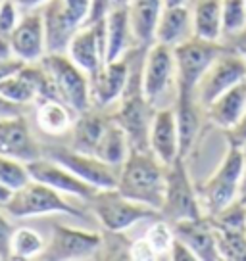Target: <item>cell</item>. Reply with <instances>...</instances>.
I'll return each mask as SVG.
<instances>
[{
  "mask_svg": "<svg viewBox=\"0 0 246 261\" xmlns=\"http://www.w3.org/2000/svg\"><path fill=\"white\" fill-rule=\"evenodd\" d=\"M167 165L150 150H131L117 171V190L139 204L160 212L165 194Z\"/></svg>",
  "mask_w": 246,
  "mask_h": 261,
  "instance_id": "6da1fadb",
  "label": "cell"
},
{
  "mask_svg": "<svg viewBox=\"0 0 246 261\" xmlns=\"http://www.w3.org/2000/svg\"><path fill=\"white\" fill-rule=\"evenodd\" d=\"M160 215L169 223L183 219H196L202 217V205L196 192V185L190 180L185 158H177L167 165L165 175V194Z\"/></svg>",
  "mask_w": 246,
  "mask_h": 261,
  "instance_id": "ba28073f",
  "label": "cell"
},
{
  "mask_svg": "<svg viewBox=\"0 0 246 261\" xmlns=\"http://www.w3.org/2000/svg\"><path fill=\"white\" fill-rule=\"evenodd\" d=\"M204 114L217 129L229 130L231 127H235L246 114V79L215 98L204 110Z\"/></svg>",
  "mask_w": 246,
  "mask_h": 261,
  "instance_id": "ffe728a7",
  "label": "cell"
},
{
  "mask_svg": "<svg viewBox=\"0 0 246 261\" xmlns=\"http://www.w3.org/2000/svg\"><path fill=\"white\" fill-rule=\"evenodd\" d=\"M244 4H246V0H244Z\"/></svg>",
  "mask_w": 246,
  "mask_h": 261,
  "instance_id": "f6af8a7d",
  "label": "cell"
},
{
  "mask_svg": "<svg viewBox=\"0 0 246 261\" xmlns=\"http://www.w3.org/2000/svg\"><path fill=\"white\" fill-rule=\"evenodd\" d=\"M242 152V185H240V194L246 196V146L240 148Z\"/></svg>",
  "mask_w": 246,
  "mask_h": 261,
  "instance_id": "60d3db41",
  "label": "cell"
},
{
  "mask_svg": "<svg viewBox=\"0 0 246 261\" xmlns=\"http://www.w3.org/2000/svg\"><path fill=\"white\" fill-rule=\"evenodd\" d=\"M104 240L99 232L54 225L39 259L44 261H85L99 255Z\"/></svg>",
  "mask_w": 246,
  "mask_h": 261,
  "instance_id": "8fae6325",
  "label": "cell"
},
{
  "mask_svg": "<svg viewBox=\"0 0 246 261\" xmlns=\"http://www.w3.org/2000/svg\"><path fill=\"white\" fill-rule=\"evenodd\" d=\"M183 4H187V0H164L165 8H171V6H183Z\"/></svg>",
  "mask_w": 246,
  "mask_h": 261,
  "instance_id": "b9f144b4",
  "label": "cell"
},
{
  "mask_svg": "<svg viewBox=\"0 0 246 261\" xmlns=\"http://www.w3.org/2000/svg\"><path fill=\"white\" fill-rule=\"evenodd\" d=\"M0 2H2V0H0Z\"/></svg>",
  "mask_w": 246,
  "mask_h": 261,
  "instance_id": "bcb514c9",
  "label": "cell"
},
{
  "mask_svg": "<svg viewBox=\"0 0 246 261\" xmlns=\"http://www.w3.org/2000/svg\"><path fill=\"white\" fill-rule=\"evenodd\" d=\"M46 240L29 227L14 228L10 238V259H39Z\"/></svg>",
  "mask_w": 246,
  "mask_h": 261,
  "instance_id": "83f0119b",
  "label": "cell"
},
{
  "mask_svg": "<svg viewBox=\"0 0 246 261\" xmlns=\"http://www.w3.org/2000/svg\"><path fill=\"white\" fill-rule=\"evenodd\" d=\"M87 204L96 221L110 234H119L137 223L162 217L160 212L127 198L117 188L96 190V194L92 196Z\"/></svg>",
  "mask_w": 246,
  "mask_h": 261,
  "instance_id": "277c9868",
  "label": "cell"
},
{
  "mask_svg": "<svg viewBox=\"0 0 246 261\" xmlns=\"http://www.w3.org/2000/svg\"><path fill=\"white\" fill-rule=\"evenodd\" d=\"M14 228L8 223V219L0 213V259H10V238Z\"/></svg>",
  "mask_w": 246,
  "mask_h": 261,
  "instance_id": "836d02e7",
  "label": "cell"
},
{
  "mask_svg": "<svg viewBox=\"0 0 246 261\" xmlns=\"http://www.w3.org/2000/svg\"><path fill=\"white\" fill-rule=\"evenodd\" d=\"M41 65L48 75L58 100L67 104L77 115L92 108L89 75L77 67L66 52L46 54L41 60Z\"/></svg>",
  "mask_w": 246,
  "mask_h": 261,
  "instance_id": "5b68a950",
  "label": "cell"
},
{
  "mask_svg": "<svg viewBox=\"0 0 246 261\" xmlns=\"http://www.w3.org/2000/svg\"><path fill=\"white\" fill-rule=\"evenodd\" d=\"M129 0H112V8H125Z\"/></svg>",
  "mask_w": 246,
  "mask_h": 261,
  "instance_id": "7bdbcfd3",
  "label": "cell"
},
{
  "mask_svg": "<svg viewBox=\"0 0 246 261\" xmlns=\"http://www.w3.org/2000/svg\"><path fill=\"white\" fill-rule=\"evenodd\" d=\"M173 234L179 238L183 244L190 248V252L196 255V261H217V242H215V228L208 215L196 219H183L171 223Z\"/></svg>",
  "mask_w": 246,
  "mask_h": 261,
  "instance_id": "ac0fdd59",
  "label": "cell"
},
{
  "mask_svg": "<svg viewBox=\"0 0 246 261\" xmlns=\"http://www.w3.org/2000/svg\"><path fill=\"white\" fill-rule=\"evenodd\" d=\"M75 112L58 98H46L37 102V125L50 137H60L71 130Z\"/></svg>",
  "mask_w": 246,
  "mask_h": 261,
  "instance_id": "d4e9b609",
  "label": "cell"
},
{
  "mask_svg": "<svg viewBox=\"0 0 246 261\" xmlns=\"http://www.w3.org/2000/svg\"><path fill=\"white\" fill-rule=\"evenodd\" d=\"M137 46L131 29L127 8H112L106 16V56L104 62H114L123 58Z\"/></svg>",
  "mask_w": 246,
  "mask_h": 261,
  "instance_id": "603a6c76",
  "label": "cell"
},
{
  "mask_svg": "<svg viewBox=\"0 0 246 261\" xmlns=\"http://www.w3.org/2000/svg\"><path fill=\"white\" fill-rule=\"evenodd\" d=\"M190 14L194 37L202 41H222V0H196Z\"/></svg>",
  "mask_w": 246,
  "mask_h": 261,
  "instance_id": "484cf974",
  "label": "cell"
},
{
  "mask_svg": "<svg viewBox=\"0 0 246 261\" xmlns=\"http://www.w3.org/2000/svg\"><path fill=\"white\" fill-rule=\"evenodd\" d=\"M14 188H10L8 185H4V182H0V210H4L8 202L12 200V196H14Z\"/></svg>",
  "mask_w": 246,
  "mask_h": 261,
  "instance_id": "f35d334b",
  "label": "cell"
},
{
  "mask_svg": "<svg viewBox=\"0 0 246 261\" xmlns=\"http://www.w3.org/2000/svg\"><path fill=\"white\" fill-rule=\"evenodd\" d=\"M108 121L110 117L92 112V108L79 114L71 127V146L69 148H73L77 152H85V154H94V148L99 144Z\"/></svg>",
  "mask_w": 246,
  "mask_h": 261,
  "instance_id": "cb8c5ba5",
  "label": "cell"
},
{
  "mask_svg": "<svg viewBox=\"0 0 246 261\" xmlns=\"http://www.w3.org/2000/svg\"><path fill=\"white\" fill-rule=\"evenodd\" d=\"M21 65H23V62H19L17 58H0V81L8 75L16 73Z\"/></svg>",
  "mask_w": 246,
  "mask_h": 261,
  "instance_id": "8d00e7d4",
  "label": "cell"
},
{
  "mask_svg": "<svg viewBox=\"0 0 246 261\" xmlns=\"http://www.w3.org/2000/svg\"><path fill=\"white\" fill-rule=\"evenodd\" d=\"M227 48L222 41H202L190 37L189 41L175 46V64H177V94L175 100L198 102V85L202 81L213 60ZM200 104V102H198ZM202 106V104H200Z\"/></svg>",
  "mask_w": 246,
  "mask_h": 261,
  "instance_id": "7a4b0ae2",
  "label": "cell"
},
{
  "mask_svg": "<svg viewBox=\"0 0 246 261\" xmlns=\"http://www.w3.org/2000/svg\"><path fill=\"white\" fill-rule=\"evenodd\" d=\"M223 135H225V140H227V146H246V114L240 117V121L235 127H231L229 130H223Z\"/></svg>",
  "mask_w": 246,
  "mask_h": 261,
  "instance_id": "d6a6232c",
  "label": "cell"
},
{
  "mask_svg": "<svg viewBox=\"0 0 246 261\" xmlns=\"http://www.w3.org/2000/svg\"><path fill=\"white\" fill-rule=\"evenodd\" d=\"M27 167H29V173H31V179L33 180H39L42 185L54 188L60 194L79 198L83 202H89L90 198L96 194V190H99V188L90 187L89 182L81 180L77 175H73L62 163L54 162V160H50L46 155L29 162Z\"/></svg>",
  "mask_w": 246,
  "mask_h": 261,
  "instance_id": "5bb4252c",
  "label": "cell"
},
{
  "mask_svg": "<svg viewBox=\"0 0 246 261\" xmlns=\"http://www.w3.org/2000/svg\"><path fill=\"white\" fill-rule=\"evenodd\" d=\"M169 259L173 261H196V255L190 252L187 244H183L179 238H175L171 244V252H169Z\"/></svg>",
  "mask_w": 246,
  "mask_h": 261,
  "instance_id": "e575fe53",
  "label": "cell"
},
{
  "mask_svg": "<svg viewBox=\"0 0 246 261\" xmlns=\"http://www.w3.org/2000/svg\"><path fill=\"white\" fill-rule=\"evenodd\" d=\"M66 54L77 67L89 75V79L99 73L100 67L106 64V17L96 23L79 27L67 44Z\"/></svg>",
  "mask_w": 246,
  "mask_h": 261,
  "instance_id": "4fadbf2b",
  "label": "cell"
},
{
  "mask_svg": "<svg viewBox=\"0 0 246 261\" xmlns=\"http://www.w3.org/2000/svg\"><path fill=\"white\" fill-rule=\"evenodd\" d=\"M144 244L148 246V250L152 253L154 259H169V252H171V244L175 240L173 234V227L169 221H165L164 217L150 221V227L144 232Z\"/></svg>",
  "mask_w": 246,
  "mask_h": 261,
  "instance_id": "f1b7e54d",
  "label": "cell"
},
{
  "mask_svg": "<svg viewBox=\"0 0 246 261\" xmlns=\"http://www.w3.org/2000/svg\"><path fill=\"white\" fill-rule=\"evenodd\" d=\"M131 21L135 41L139 46L148 48L154 42L158 19L164 12V0H129L125 6Z\"/></svg>",
  "mask_w": 246,
  "mask_h": 261,
  "instance_id": "7402d4cb",
  "label": "cell"
},
{
  "mask_svg": "<svg viewBox=\"0 0 246 261\" xmlns=\"http://www.w3.org/2000/svg\"><path fill=\"white\" fill-rule=\"evenodd\" d=\"M240 52H242V54H244V56H246V50H240Z\"/></svg>",
  "mask_w": 246,
  "mask_h": 261,
  "instance_id": "ee69618b",
  "label": "cell"
},
{
  "mask_svg": "<svg viewBox=\"0 0 246 261\" xmlns=\"http://www.w3.org/2000/svg\"><path fill=\"white\" fill-rule=\"evenodd\" d=\"M190 37H194V33H192V14L187 8V4L164 8L162 16L158 19L154 42H162L165 46L175 48L181 42L189 41Z\"/></svg>",
  "mask_w": 246,
  "mask_h": 261,
  "instance_id": "44dd1931",
  "label": "cell"
},
{
  "mask_svg": "<svg viewBox=\"0 0 246 261\" xmlns=\"http://www.w3.org/2000/svg\"><path fill=\"white\" fill-rule=\"evenodd\" d=\"M4 210L16 219L41 217V215H50V213H64V215L85 219V213L69 204L66 196L33 179L21 188H17Z\"/></svg>",
  "mask_w": 246,
  "mask_h": 261,
  "instance_id": "52a82bcc",
  "label": "cell"
},
{
  "mask_svg": "<svg viewBox=\"0 0 246 261\" xmlns=\"http://www.w3.org/2000/svg\"><path fill=\"white\" fill-rule=\"evenodd\" d=\"M29 180H31V173H29L27 163L8 158V155H0V182L17 190Z\"/></svg>",
  "mask_w": 246,
  "mask_h": 261,
  "instance_id": "1f68e13d",
  "label": "cell"
},
{
  "mask_svg": "<svg viewBox=\"0 0 246 261\" xmlns=\"http://www.w3.org/2000/svg\"><path fill=\"white\" fill-rule=\"evenodd\" d=\"M242 185V152L240 148L227 146L217 169L196 185L200 205L204 215H213L240 198Z\"/></svg>",
  "mask_w": 246,
  "mask_h": 261,
  "instance_id": "3957f363",
  "label": "cell"
},
{
  "mask_svg": "<svg viewBox=\"0 0 246 261\" xmlns=\"http://www.w3.org/2000/svg\"><path fill=\"white\" fill-rule=\"evenodd\" d=\"M219 257L227 261H246V230H215Z\"/></svg>",
  "mask_w": 246,
  "mask_h": 261,
  "instance_id": "f546056e",
  "label": "cell"
},
{
  "mask_svg": "<svg viewBox=\"0 0 246 261\" xmlns=\"http://www.w3.org/2000/svg\"><path fill=\"white\" fill-rule=\"evenodd\" d=\"M0 155H8L25 163L42 158L41 146L35 140L23 114L0 119Z\"/></svg>",
  "mask_w": 246,
  "mask_h": 261,
  "instance_id": "e0dca14e",
  "label": "cell"
},
{
  "mask_svg": "<svg viewBox=\"0 0 246 261\" xmlns=\"http://www.w3.org/2000/svg\"><path fill=\"white\" fill-rule=\"evenodd\" d=\"M19 114H23V106H19V104H16V102H12V100H8V98H4L0 94V119Z\"/></svg>",
  "mask_w": 246,
  "mask_h": 261,
  "instance_id": "d590c367",
  "label": "cell"
},
{
  "mask_svg": "<svg viewBox=\"0 0 246 261\" xmlns=\"http://www.w3.org/2000/svg\"><path fill=\"white\" fill-rule=\"evenodd\" d=\"M231 46H235L237 50H246V27L238 33L237 37H233V44Z\"/></svg>",
  "mask_w": 246,
  "mask_h": 261,
  "instance_id": "ab89813d",
  "label": "cell"
},
{
  "mask_svg": "<svg viewBox=\"0 0 246 261\" xmlns=\"http://www.w3.org/2000/svg\"><path fill=\"white\" fill-rule=\"evenodd\" d=\"M129 154H131V144H129L125 130L110 117L106 129H104L99 144L94 148V155L100 158L102 162H106L108 165L119 169L123 162L129 158Z\"/></svg>",
  "mask_w": 246,
  "mask_h": 261,
  "instance_id": "4316f807",
  "label": "cell"
},
{
  "mask_svg": "<svg viewBox=\"0 0 246 261\" xmlns=\"http://www.w3.org/2000/svg\"><path fill=\"white\" fill-rule=\"evenodd\" d=\"M131 50L119 60L106 62L99 69V73L90 77V100L94 108L102 110L121 98L131 75Z\"/></svg>",
  "mask_w": 246,
  "mask_h": 261,
  "instance_id": "2e32d148",
  "label": "cell"
},
{
  "mask_svg": "<svg viewBox=\"0 0 246 261\" xmlns=\"http://www.w3.org/2000/svg\"><path fill=\"white\" fill-rule=\"evenodd\" d=\"M246 79V56L235 46L227 44L219 56L208 67L202 81L198 85V102L202 108H208L225 90L238 85Z\"/></svg>",
  "mask_w": 246,
  "mask_h": 261,
  "instance_id": "30bf717a",
  "label": "cell"
},
{
  "mask_svg": "<svg viewBox=\"0 0 246 261\" xmlns=\"http://www.w3.org/2000/svg\"><path fill=\"white\" fill-rule=\"evenodd\" d=\"M140 85L146 100L156 110L160 108V102L167 98L169 90L177 94V64L171 46L152 42L144 50Z\"/></svg>",
  "mask_w": 246,
  "mask_h": 261,
  "instance_id": "9c48e42d",
  "label": "cell"
},
{
  "mask_svg": "<svg viewBox=\"0 0 246 261\" xmlns=\"http://www.w3.org/2000/svg\"><path fill=\"white\" fill-rule=\"evenodd\" d=\"M46 2L48 0H14V4H16L17 8L25 10V12H33L37 8H42Z\"/></svg>",
  "mask_w": 246,
  "mask_h": 261,
  "instance_id": "74e56055",
  "label": "cell"
},
{
  "mask_svg": "<svg viewBox=\"0 0 246 261\" xmlns=\"http://www.w3.org/2000/svg\"><path fill=\"white\" fill-rule=\"evenodd\" d=\"M90 0H48L42 6L46 54L66 52L75 31L87 23Z\"/></svg>",
  "mask_w": 246,
  "mask_h": 261,
  "instance_id": "8992f818",
  "label": "cell"
},
{
  "mask_svg": "<svg viewBox=\"0 0 246 261\" xmlns=\"http://www.w3.org/2000/svg\"><path fill=\"white\" fill-rule=\"evenodd\" d=\"M12 56L23 64H37L46 56V35L41 12H27L19 17L17 25L10 35Z\"/></svg>",
  "mask_w": 246,
  "mask_h": 261,
  "instance_id": "9a60e30c",
  "label": "cell"
},
{
  "mask_svg": "<svg viewBox=\"0 0 246 261\" xmlns=\"http://www.w3.org/2000/svg\"><path fill=\"white\" fill-rule=\"evenodd\" d=\"M148 148L164 165L173 163L179 154V129H177V117L173 108H158L150 135H148Z\"/></svg>",
  "mask_w": 246,
  "mask_h": 261,
  "instance_id": "d6986e66",
  "label": "cell"
},
{
  "mask_svg": "<svg viewBox=\"0 0 246 261\" xmlns=\"http://www.w3.org/2000/svg\"><path fill=\"white\" fill-rule=\"evenodd\" d=\"M222 23L223 37H237L246 27L244 0H222Z\"/></svg>",
  "mask_w": 246,
  "mask_h": 261,
  "instance_id": "4dcf8cb0",
  "label": "cell"
},
{
  "mask_svg": "<svg viewBox=\"0 0 246 261\" xmlns=\"http://www.w3.org/2000/svg\"><path fill=\"white\" fill-rule=\"evenodd\" d=\"M44 155L54 160V162L62 163L73 175H77L81 180L89 182L90 187L99 188V190L117 187V171L119 169L108 165L106 162H102L94 154L77 152L73 148L52 146L50 150H46Z\"/></svg>",
  "mask_w": 246,
  "mask_h": 261,
  "instance_id": "7c38bea8",
  "label": "cell"
}]
</instances>
